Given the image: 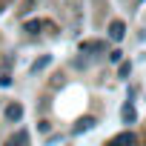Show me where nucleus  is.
<instances>
[{"mask_svg": "<svg viewBox=\"0 0 146 146\" xmlns=\"http://www.w3.org/2000/svg\"><path fill=\"white\" fill-rule=\"evenodd\" d=\"M80 49H83V52H100V49H103V43H83Z\"/></svg>", "mask_w": 146, "mask_h": 146, "instance_id": "4", "label": "nucleus"}, {"mask_svg": "<svg viewBox=\"0 0 146 146\" xmlns=\"http://www.w3.org/2000/svg\"><path fill=\"white\" fill-rule=\"evenodd\" d=\"M123 117H126V120H135V109H132V106H123Z\"/></svg>", "mask_w": 146, "mask_h": 146, "instance_id": "6", "label": "nucleus"}, {"mask_svg": "<svg viewBox=\"0 0 146 146\" xmlns=\"http://www.w3.org/2000/svg\"><path fill=\"white\" fill-rule=\"evenodd\" d=\"M95 126V117H83L80 120V126H78V132H83V129H92Z\"/></svg>", "mask_w": 146, "mask_h": 146, "instance_id": "5", "label": "nucleus"}, {"mask_svg": "<svg viewBox=\"0 0 146 146\" xmlns=\"http://www.w3.org/2000/svg\"><path fill=\"white\" fill-rule=\"evenodd\" d=\"M135 143H137V137H135L132 132H123V135L112 137V143H109V146H135Z\"/></svg>", "mask_w": 146, "mask_h": 146, "instance_id": "1", "label": "nucleus"}, {"mask_svg": "<svg viewBox=\"0 0 146 146\" xmlns=\"http://www.w3.org/2000/svg\"><path fill=\"white\" fill-rule=\"evenodd\" d=\"M9 146H17V140H12V143H9Z\"/></svg>", "mask_w": 146, "mask_h": 146, "instance_id": "7", "label": "nucleus"}, {"mask_svg": "<svg viewBox=\"0 0 146 146\" xmlns=\"http://www.w3.org/2000/svg\"><path fill=\"white\" fill-rule=\"evenodd\" d=\"M6 117H9V120H20V117H23V106H20V103H9V106H6Z\"/></svg>", "mask_w": 146, "mask_h": 146, "instance_id": "2", "label": "nucleus"}, {"mask_svg": "<svg viewBox=\"0 0 146 146\" xmlns=\"http://www.w3.org/2000/svg\"><path fill=\"white\" fill-rule=\"evenodd\" d=\"M123 32H126V26H123L120 20H115V23L109 26V35H112V40H123Z\"/></svg>", "mask_w": 146, "mask_h": 146, "instance_id": "3", "label": "nucleus"}]
</instances>
